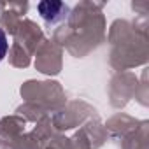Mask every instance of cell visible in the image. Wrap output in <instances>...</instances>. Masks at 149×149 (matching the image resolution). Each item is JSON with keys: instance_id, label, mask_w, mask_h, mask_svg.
I'll use <instances>...</instances> for the list:
<instances>
[{"instance_id": "1", "label": "cell", "mask_w": 149, "mask_h": 149, "mask_svg": "<svg viewBox=\"0 0 149 149\" xmlns=\"http://www.w3.org/2000/svg\"><path fill=\"white\" fill-rule=\"evenodd\" d=\"M37 9H39V13L42 14L44 19L54 21L56 16L60 14V11L65 9V6H63L61 2H54V0H46V2H40V4L37 6Z\"/></svg>"}, {"instance_id": "2", "label": "cell", "mask_w": 149, "mask_h": 149, "mask_svg": "<svg viewBox=\"0 0 149 149\" xmlns=\"http://www.w3.org/2000/svg\"><path fill=\"white\" fill-rule=\"evenodd\" d=\"M7 47H9V42H7V37L4 33V30L0 28V61L4 60L6 53H7Z\"/></svg>"}]
</instances>
